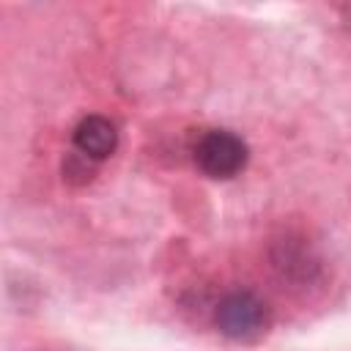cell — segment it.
<instances>
[{
  "label": "cell",
  "instance_id": "cell-1",
  "mask_svg": "<svg viewBox=\"0 0 351 351\" xmlns=\"http://www.w3.org/2000/svg\"><path fill=\"white\" fill-rule=\"evenodd\" d=\"M214 324L225 337L252 340L269 326V307L252 291H230L214 310Z\"/></svg>",
  "mask_w": 351,
  "mask_h": 351
},
{
  "label": "cell",
  "instance_id": "cell-2",
  "mask_svg": "<svg viewBox=\"0 0 351 351\" xmlns=\"http://www.w3.org/2000/svg\"><path fill=\"white\" fill-rule=\"evenodd\" d=\"M247 143L228 129H211L195 143V165L208 178H233L247 167Z\"/></svg>",
  "mask_w": 351,
  "mask_h": 351
},
{
  "label": "cell",
  "instance_id": "cell-3",
  "mask_svg": "<svg viewBox=\"0 0 351 351\" xmlns=\"http://www.w3.org/2000/svg\"><path fill=\"white\" fill-rule=\"evenodd\" d=\"M74 148L90 162H101L118 148V129L104 115H85L74 126Z\"/></svg>",
  "mask_w": 351,
  "mask_h": 351
}]
</instances>
